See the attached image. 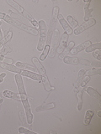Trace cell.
<instances>
[{
	"label": "cell",
	"instance_id": "cell-32",
	"mask_svg": "<svg viewBox=\"0 0 101 134\" xmlns=\"http://www.w3.org/2000/svg\"><path fill=\"white\" fill-rule=\"evenodd\" d=\"M19 132L20 134H36V132H34L31 131V130L26 129V128L22 127L19 128Z\"/></svg>",
	"mask_w": 101,
	"mask_h": 134
},
{
	"label": "cell",
	"instance_id": "cell-44",
	"mask_svg": "<svg viewBox=\"0 0 101 134\" xmlns=\"http://www.w3.org/2000/svg\"><path fill=\"white\" fill-rule=\"evenodd\" d=\"M2 24V21L1 20H0V25H1Z\"/></svg>",
	"mask_w": 101,
	"mask_h": 134
},
{
	"label": "cell",
	"instance_id": "cell-6",
	"mask_svg": "<svg viewBox=\"0 0 101 134\" xmlns=\"http://www.w3.org/2000/svg\"><path fill=\"white\" fill-rule=\"evenodd\" d=\"M22 103H23V106H24V110H25V115H26L27 123L29 125H31L32 123V121H33V114H32V112H31V106H29L28 99L22 100Z\"/></svg>",
	"mask_w": 101,
	"mask_h": 134
},
{
	"label": "cell",
	"instance_id": "cell-18",
	"mask_svg": "<svg viewBox=\"0 0 101 134\" xmlns=\"http://www.w3.org/2000/svg\"><path fill=\"white\" fill-rule=\"evenodd\" d=\"M3 96H5V97H7V98L14 99V100H21L19 95L14 93V92H12L10 91H8V90H5L3 92Z\"/></svg>",
	"mask_w": 101,
	"mask_h": 134
},
{
	"label": "cell",
	"instance_id": "cell-9",
	"mask_svg": "<svg viewBox=\"0 0 101 134\" xmlns=\"http://www.w3.org/2000/svg\"><path fill=\"white\" fill-rule=\"evenodd\" d=\"M68 36L69 35H67V34H66V33L62 34L61 40L59 41V45H58L57 49L58 54H61L63 50H64V49L66 48L67 44V40H68Z\"/></svg>",
	"mask_w": 101,
	"mask_h": 134
},
{
	"label": "cell",
	"instance_id": "cell-15",
	"mask_svg": "<svg viewBox=\"0 0 101 134\" xmlns=\"http://www.w3.org/2000/svg\"><path fill=\"white\" fill-rule=\"evenodd\" d=\"M32 61L34 63V65H35V67L37 69V70L39 71L40 74L42 75V76L46 75V70L43 67V65H41V63L39 61V60H38L37 58L34 57V58H32Z\"/></svg>",
	"mask_w": 101,
	"mask_h": 134
},
{
	"label": "cell",
	"instance_id": "cell-27",
	"mask_svg": "<svg viewBox=\"0 0 101 134\" xmlns=\"http://www.w3.org/2000/svg\"><path fill=\"white\" fill-rule=\"evenodd\" d=\"M78 60H79V59L77 57L66 56L64 59H63V61H64L65 64H71V65H78Z\"/></svg>",
	"mask_w": 101,
	"mask_h": 134
},
{
	"label": "cell",
	"instance_id": "cell-8",
	"mask_svg": "<svg viewBox=\"0 0 101 134\" xmlns=\"http://www.w3.org/2000/svg\"><path fill=\"white\" fill-rule=\"evenodd\" d=\"M57 19H58V20H59V23H60L61 25L62 26L63 29L65 30V33L67 34V35H72V34L73 33V29H72V28L70 27V25H69L68 24H67V22L64 19V18H63V16H62V14H59L58 16H57Z\"/></svg>",
	"mask_w": 101,
	"mask_h": 134
},
{
	"label": "cell",
	"instance_id": "cell-35",
	"mask_svg": "<svg viewBox=\"0 0 101 134\" xmlns=\"http://www.w3.org/2000/svg\"><path fill=\"white\" fill-rule=\"evenodd\" d=\"M93 56H94L95 59H97L98 60H101V51H100V49L94 50V53H93Z\"/></svg>",
	"mask_w": 101,
	"mask_h": 134
},
{
	"label": "cell",
	"instance_id": "cell-4",
	"mask_svg": "<svg viewBox=\"0 0 101 134\" xmlns=\"http://www.w3.org/2000/svg\"><path fill=\"white\" fill-rule=\"evenodd\" d=\"M96 24V20L94 19H89L88 20L85 21L81 26H79V27H77L75 29V30H74V35H80L82 32H83L84 30H86V29H88V28H90L92 26H94V25Z\"/></svg>",
	"mask_w": 101,
	"mask_h": 134
},
{
	"label": "cell",
	"instance_id": "cell-28",
	"mask_svg": "<svg viewBox=\"0 0 101 134\" xmlns=\"http://www.w3.org/2000/svg\"><path fill=\"white\" fill-rule=\"evenodd\" d=\"M100 49H101V44L98 43V44H90L88 47H87L85 49V50H86L87 53H89V52L94 51V50Z\"/></svg>",
	"mask_w": 101,
	"mask_h": 134
},
{
	"label": "cell",
	"instance_id": "cell-24",
	"mask_svg": "<svg viewBox=\"0 0 101 134\" xmlns=\"http://www.w3.org/2000/svg\"><path fill=\"white\" fill-rule=\"evenodd\" d=\"M89 4H90V1H88L86 5L84 6V11H85V15H84V20L87 21L89 19V18L91 17V13L94 11V8H89Z\"/></svg>",
	"mask_w": 101,
	"mask_h": 134
},
{
	"label": "cell",
	"instance_id": "cell-1",
	"mask_svg": "<svg viewBox=\"0 0 101 134\" xmlns=\"http://www.w3.org/2000/svg\"><path fill=\"white\" fill-rule=\"evenodd\" d=\"M0 19H3L4 21H6L7 23L10 24L11 25H14V27L18 28L21 30H23L24 32H27L29 34H31L33 35H38V30L35 28H31V27H29L27 25H25L24 24H22L19 21H18L17 19H14V18H11L8 15L3 14V13H0Z\"/></svg>",
	"mask_w": 101,
	"mask_h": 134
},
{
	"label": "cell",
	"instance_id": "cell-5",
	"mask_svg": "<svg viewBox=\"0 0 101 134\" xmlns=\"http://www.w3.org/2000/svg\"><path fill=\"white\" fill-rule=\"evenodd\" d=\"M59 41H60V33H59L58 29H56L54 32V40H53L52 46V49H50V51L49 53L50 54L49 56L50 58H53L55 56V54H56L57 47L59 45Z\"/></svg>",
	"mask_w": 101,
	"mask_h": 134
},
{
	"label": "cell",
	"instance_id": "cell-36",
	"mask_svg": "<svg viewBox=\"0 0 101 134\" xmlns=\"http://www.w3.org/2000/svg\"><path fill=\"white\" fill-rule=\"evenodd\" d=\"M78 63H80V64H82V65H90V61H88L87 60H83V59L79 60Z\"/></svg>",
	"mask_w": 101,
	"mask_h": 134
},
{
	"label": "cell",
	"instance_id": "cell-41",
	"mask_svg": "<svg viewBox=\"0 0 101 134\" xmlns=\"http://www.w3.org/2000/svg\"><path fill=\"white\" fill-rule=\"evenodd\" d=\"M98 116H99V117L101 116V111H99V112H98Z\"/></svg>",
	"mask_w": 101,
	"mask_h": 134
},
{
	"label": "cell",
	"instance_id": "cell-11",
	"mask_svg": "<svg viewBox=\"0 0 101 134\" xmlns=\"http://www.w3.org/2000/svg\"><path fill=\"white\" fill-rule=\"evenodd\" d=\"M90 44H91V41L90 40H88L86 42H84V43H83L82 44H79L78 46H76V47H73V49H71L70 53L72 54H76L79 53L80 51H83V50H84L87 47H88V46H89Z\"/></svg>",
	"mask_w": 101,
	"mask_h": 134
},
{
	"label": "cell",
	"instance_id": "cell-39",
	"mask_svg": "<svg viewBox=\"0 0 101 134\" xmlns=\"http://www.w3.org/2000/svg\"><path fill=\"white\" fill-rule=\"evenodd\" d=\"M3 40V34H2V30H1V28H0V41Z\"/></svg>",
	"mask_w": 101,
	"mask_h": 134
},
{
	"label": "cell",
	"instance_id": "cell-25",
	"mask_svg": "<svg viewBox=\"0 0 101 134\" xmlns=\"http://www.w3.org/2000/svg\"><path fill=\"white\" fill-rule=\"evenodd\" d=\"M15 66H17L18 68H24V69H26V70H29L31 71H33V72H35L36 68V67H34L32 65H29L28 64H25V63H22V62H17L15 64Z\"/></svg>",
	"mask_w": 101,
	"mask_h": 134
},
{
	"label": "cell",
	"instance_id": "cell-17",
	"mask_svg": "<svg viewBox=\"0 0 101 134\" xmlns=\"http://www.w3.org/2000/svg\"><path fill=\"white\" fill-rule=\"evenodd\" d=\"M85 91L89 96H91L92 97H94V98L98 100L99 102H100V100H101V96H100V94L96 90H94V88H92V87H86L85 88Z\"/></svg>",
	"mask_w": 101,
	"mask_h": 134
},
{
	"label": "cell",
	"instance_id": "cell-22",
	"mask_svg": "<svg viewBox=\"0 0 101 134\" xmlns=\"http://www.w3.org/2000/svg\"><path fill=\"white\" fill-rule=\"evenodd\" d=\"M56 107V104L54 102H52V103H49V104H46V105H44V106H40L36 107V111L37 112H40V111H47V110H50V109H53Z\"/></svg>",
	"mask_w": 101,
	"mask_h": 134
},
{
	"label": "cell",
	"instance_id": "cell-10",
	"mask_svg": "<svg viewBox=\"0 0 101 134\" xmlns=\"http://www.w3.org/2000/svg\"><path fill=\"white\" fill-rule=\"evenodd\" d=\"M58 14H59V8L57 6H56L53 8L52 20H50V29H49V30L52 31V32H54L55 27H56V23H57Z\"/></svg>",
	"mask_w": 101,
	"mask_h": 134
},
{
	"label": "cell",
	"instance_id": "cell-37",
	"mask_svg": "<svg viewBox=\"0 0 101 134\" xmlns=\"http://www.w3.org/2000/svg\"><path fill=\"white\" fill-rule=\"evenodd\" d=\"M90 65L92 67H98V68H100L101 67V64L99 61H94V62H90Z\"/></svg>",
	"mask_w": 101,
	"mask_h": 134
},
{
	"label": "cell",
	"instance_id": "cell-38",
	"mask_svg": "<svg viewBox=\"0 0 101 134\" xmlns=\"http://www.w3.org/2000/svg\"><path fill=\"white\" fill-rule=\"evenodd\" d=\"M6 76V74L5 73H2V74H0V79H3V78Z\"/></svg>",
	"mask_w": 101,
	"mask_h": 134
},
{
	"label": "cell",
	"instance_id": "cell-40",
	"mask_svg": "<svg viewBox=\"0 0 101 134\" xmlns=\"http://www.w3.org/2000/svg\"><path fill=\"white\" fill-rule=\"evenodd\" d=\"M3 102V99L1 98V99H0V104H2Z\"/></svg>",
	"mask_w": 101,
	"mask_h": 134
},
{
	"label": "cell",
	"instance_id": "cell-34",
	"mask_svg": "<svg viewBox=\"0 0 101 134\" xmlns=\"http://www.w3.org/2000/svg\"><path fill=\"white\" fill-rule=\"evenodd\" d=\"M89 81H90V76H88L87 75V76L83 77V81L81 82V85H80V87H85L87 84L89 82Z\"/></svg>",
	"mask_w": 101,
	"mask_h": 134
},
{
	"label": "cell",
	"instance_id": "cell-23",
	"mask_svg": "<svg viewBox=\"0 0 101 134\" xmlns=\"http://www.w3.org/2000/svg\"><path fill=\"white\" fill-rule=\"evenodd\" d=\"M41 81H42V83H43V86H44L45 90L46 91H53L54 90V87L52 85H50V83L48 81V78L46 77V75H44V76H42Z\"/></svg>",
	"mask_w": 101,
	"mask_h": 134
},
{
	"label": "cell",
	"instance_id": "cell-7",
	"mask_svg": "<svg viewBox=\"0 0 101 134\" xmlns=\"http://www.w3.org/2000/svg\"><path fill=\"white\" fill-rule=\"evenodd\" d=\"M20 75H24V76H26L29 77L34 81H41L42 80V75H39V74H36L33 71H28L27 70H22L20 73Z\"/></svg>",
	"mask_w": 101,
	"mask_h": 134
},
{
	"label": "cell",
	"instance_id": "cell-21",
	"mask_svg": "<svg viewBox=\"0 0 101 134\" xmlns=\"http://www.w3.org/2000/svg\"><path fill=\"white\" fill-rule=\"evenodd\" d=\"M22 15L24 17V18H26L29 22H31L32 24V25L34 27H35V29H36L38 27V23H37V21L33 18V17L31 16V14H29V13L26 11V10H24V12L22 13Z\"/></svg>",
	"mask_w": 101,
	"mask_h": 134
},
{
	"label": "cell",
	"instance_id": "cell-29",
	"mask_svg": "<svg viewBox=\"0 0 101 134\" xmlns=\"http://www.w3.org/2000/svg\"><path fill=\"white\" fill-rule=\"evenodd\" d=\"M67 24H70L72 27H78V21H77V20H75L72 16H67Z\"/></svg>",
	"mask_w": 101,
	"mask_h": 134
},
{
	"label": "cell",
	"instance_id": "cell-19",
	"mask_svg": "<svg viewBox=\"0 0 101 134\" xmlns=\"http://www.w3.org/2000/svg\"><path fill=\"white\" fill-rule=\"evenodd\" d=\"M7 3L8 4H9V5L11 7H13L14 8L15 10H17V12H19V14H22V13L24 12V8L20 5V4H19L17 2L15 1H13V0H7Z\"/></svg>",
	"mask_w": 101,
	"mask_h": 134
},
{
	"label": "cell",
	"instance_id": "cell-45",
	"mask_svg": "<svg viewBox=\"0 0 101 134\" xmlns=\"http://www.w3.org/2000/svg\"><path fill=\"white\" fill-rule=\"evenodd\" d=\"M0 105H1V104H0Z\"/></svg>",
	"mask_w": 101,
	"mask_h": 134
},
{
	"label": "cell",
	"instance_id": "cell-33",
	"mask_svg": "<svg viewBox=\"0 0 101 134\" xmlns=\"http://www.w3.org/2000/svg\"><path fill=\"white\" fill-rule=\"evenodd\" d=\"M11 51H12L11 47H10V46L7 45V46H5V47L3 49L2 51L0 52V54H1V55H3V56H5L7 54H8V53L11 52Z\"/></svg>",
	"mask_w": 101,
	"mask_h": 134
},
{
	"label": "cell",
	"instance_id": "cell-26",
	"mask_svg": "<svg viewBox=\"0 0 101 134\" xmlns=\"http://www.w3.org/2000/svg\"><path fill=\"white\" fill-rule=\"evenodd\" d=\"M94 112L93 111H91V110H88V111H86L85 117H84V121H83L84 125H86V126L89 125L91 119H92V117L94 116Z\"/></svg>",
	"mask_w": 101,
	"mask_h": 134
},
{
	"label": "cell",
	"instance_id": "cell-16",
	"mask_svg": "<svg viewBox=\"0 0 101 134\" xmlns=\"http://www.w3.org/2000/svg\"><path fill=\"white\" fill-rule=\"evenodd\" d=\"M74 45H75V43L73 41H70L69 42V44L67 46H66V48L64 49V50L60 54V55H59V59H64L66 56H67V54H68L71 51V49H73L74 47Z\"/></svg>",
	"mask_w": 101,
	"mask_h": 134
},
{
	"label": "cell",
	"instance_id": "cell-42",
	"mask_svg": "<svg viewBox=\"0 0 101 134\" xmlns=\"http://www.w3.org/2000/svg\"><path fill=\"white\" fill-rule=\"evenodd\" d=\"M3 81V79H0V83H2Z\"/></svg>",
	"mask_w": 101,
	"mask_h": 134
},
{
	"label": "cell",
	"instance_id": "cell-3",
	"mask_svg": "<svg viewBox=\"0 0 101 134\" xmlns=\"http://www.w3.org/2000/svg\"><path fill=\"white\" fill-rule=\"evenodd\" d=\"M15 81L17 84V86H18V90H19V93L20 96L21 100H26L27 96H26V91H25V87L23 82L22 76H21L19 74L15 75Z\"/></svg>",
	"mask_w": 101,
	"mask_h": 134
},
{
	"label": "cell",
	"instance_id": "cell-14",
	"mask_svg": "<svg viewBox=\"0 0 101 134\" xmlns=\"http://www.w3.org/2000/svg\"><path fill=\"white\" fill-rule=\"evenodd\" d=\"M85 73H86V70H81L78 72L77 81H76V82L74 84V90H75L76 92H77V91H78V89L79 88L80 85H81V82L83 81V77L85 76Z\"/></svg>",
	"mask_w": 101,
	"mask_h": 134
},
{
	"label": "cell",
	"instance_id": "cell-12",
	"mask_svg": "<svg viewBox=\"0 0 101 134\" xmlns=\"http://www.w3.org/2000/svg\"><path fill=\"white\" fill-rule=\"evenodd\" d=\"M0 67H2L3 69H5L8 71H11V72H14L16 74H19V75L21 73V71H22V69L18 68V67L15 65H8V64H5V63H3V62H0Z\"/></svg>",
	"mask_w": 101,
	"mask_h": 134
},
{
	"label": "cell",
	"instance_id": "cell-2",
	"mask_svg": "<svg viewBox=\"0 0 101 134\" xmlns=\"http://www.w3.org/2000/svg\"><path fill=\"white\" fill-rule=\"evenodd\" d=\"M38 27H39L40 29V40L37 45V49L39 51H42L46 41V36H47V29H46V24L45 21L40 20V22L38 23Z\"/></svg>",
	"mask_w": 101,
	"mask_h": 134
},
{
	"label": "cell",
	"instance_id": "cell-30",
	"mask_svg": "<svg viewBox=\"0 0 101 134\" xmlns=\"http://www.w3.org/2000/svg\"><path fill=\"white\" fill-rule=\"evenodd\" d=\"M85 75H87L88 76H90V75H101V70L100 68H98V69H92V70H89L86 71Z\"/></svg>",
	"mask_w": 101,
	"mask_h": 134
},
{
	"label": "cell",
	"instance_id": "cell-43",
	"mask_svg": "<svg viewBox=\"0 0 101 134\" xmlns=\"http://www.w3.org/2000/svg\"><path fill=\"white\" fill-rule=\"evenodd\" d=\"M2 96H3V94H1V93H0V99L2 98Z\"/></svg>",
	"mask_w": 101,
	"mask_h": 134
},
{
	"label": "cell",
	"instance_id": "cell-20",
	"mask_svg": "<svg viewBox=\"0 0 101 134\" xmlns=\"http://www.w3.org/2000/svg\"><path fill=\"white\" fill-rule=\"evenodd\" d=\"M13 37V32L12 30H9L8 32H5V37L0 41V49H1L4 45H5L8 41H9Z\"/></svg>",
	"mask_w": 101,
	"mask_h": 134
},
{
	"label": "cell",
	"instance_id": "cell-13",
	"mask_svg": "<svg viewBox=\"0 0 101 134\" xmlns=\"http://www.w3.org/2000/svg\"><path fill=\"white\" fill-rule=\"evenodd\" d=\"M85 87H80L78 88V91H77V98H78V111L82 110L83 107V93L85 91Z\"/></svg>",
	"mask_w": 101,
	"mask_h": 134
},
{
	"label": "cell",
	"instance_id": "cell-31",
	"mask_svg": "<svg viewBox=\"0 0 101 134\" xmlns=\"http://www.w3.org/2000/svg\"><path fill=\"white\" fill-rule=\"evenodd\" d=\"M19 119L21 121V123H22L24 126H27L28 123H27V121H26V117H25L23 111H19Z\"/></svg>",
	"mask_w": 101,
	"mask_h": 134
}]
</instances>
